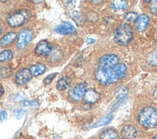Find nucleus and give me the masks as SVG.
<instances>
[{
	"mask_svg": "<svg viewBox=\"0 0 157 139\" xmlns=\"http://www.w3.org/2000/svg\"><path fill=\"white\" fill-rule=\"evenodd\" d=\"M127 68L124 63H119L111 68L98 67L94 71V78L101 85H110L124 78Z\"/></svg>",
	"mask_w": 157,
	"mask_h": 139,
	"instance_id": "1",
	"label": "nucleus"
},
{
	"mask_svg": "<svg viewBox=\"0 0 157 139\" xmlns=\"http://www.w3.org/2000/svg\"><path fill=\"white\" fill-rule=\"evenodd\" d=\"M137 121L146 129L155 128L157 126V108L151 105L142 108L137 115Z\"/></svg>",
	"mask_w": 157,
	"mask_h": 139,
	"instance_id": "2",
	"label": "nucleus"
},
{
	"mask_svg": "<svg viewBox=\"0 0 157 139\" xmlns=\"http://www.w3.org/2000/svg\"><path fill=\"white\" fill-rule=\"evenodd\" d=\"M133 39V29L128 23H121L114 33V41L119 46H125Z\"/></svg>",
	"mask_w": 157,
	"mask_h": 139,
	"instance_id": "3",
	"label": "nucleus"
},
{
	"mask_svg": "<svg viewBox=\"0 0 157 139\" xmlns=\"http://www.w3.org/2000/svg\"><path fill=\"white\" fill-rule=\"evenodd\" d=\"M30 12L26 9H21L16 11L8 16L7 18V23L11 27H18L23 25L30 18Z\"/></svg>",
	"mask_w": 157,
	"mask_h": 139,
	"instance_id": "4",
	"label": "nucleus"
},
{
	"mask_svg": "<svg viewBox=\"0 0 157 139\" xmlns=\"http://www.w3.org/2000/svg\"><path fill=\"white\" fill-rule=\"evenodd\" d=\"M87 85L86 83H79L76 86L72 87L70 92H69V97L71 101H80L82 99L84 98V95L87 91Z\"/></svg>",
	"mask_w": 157,
	"mask_h": 139,
	"instance_id": "5",
	"label": "nucleus"
},
{
	"mask_svg": "<svg viewBox=\"0 0 157 139\" xmlns=\"http://www.w3.org/2000/svg\"><path fill=\"white\" fill-rule=\"evenodd\" d=\"M33 39V32L32 30L25 28L22 29L17 35V46L19 50H22L27 45H28Z\"/></svg>",
	"mask_w": 157,
	"mask_h": 139,
	"instance_id": "6",
	"label": "nucleus"
},
{
	"mask_svg": "<svg viewBox=\"0 0 157 139\" xmlns=\"http://www.w3.org/2000/svg\"><path fill=\"white\" fill-rule=\"evenodd\" d=\"M120 63V58L117 54L107 53L102 55L98 60V67L103 68H111Z\"/></svg>",
	"mask_w": 157,
	"mask_h": 139,
	"instance_id": "7",
	"label": "nucleus"
},
{
	"mask_svg": "<svg viewBox=\"0 0 157 139\" xmlns=\"http://www.w3.org/2000/svg\"><path fill=\"white\" fill-rule=\"evenodd\" d=\"M121 139H138L139 131L133 125L127 124L121 128Z\"/></svg>",
	"mask_w": 157,
	"mask_h": 139,
	"instance_id": "8",
	"label": "nucleus"
},
{
	"mask_svg": "<svg viewBox=\"0 0 157 139\" xmlns=\"http://www.w3.org/2000/svg\"><path fill=\"white\" fill-rule=\"evenodd\" d=\"M32 78V74H31V72L29 69H21L19 70V71L16 73V76H15V81L17 85H20V86H23L25 84H27Z\"/></svg>",
	"mask_w": 157,
	"mask_h": 139,
	"instance_id": "9",
	"label": "nucleus"
},
{
	"mask_svg": "<svg viewBox=\"0 0 157 139\" xmlns=\"http://www.w3.org/2000/svg\"><path fill=\"white\" fill-rule=\"evenodd\" d=\"M52 52V46L47 41H40L36 46L35 53L39 56H47Z\"/></svg>",
	"mask_w": 157,
	"mask_h": 139,
	"instance_id": "10",
	"label": "nucleus"
},
{
	"mask_svg": "<svg viewBox=\"0 0 157 139\" xmlns=\"http://www.w3.org/2000/svg\"><path fill=\"white\" fill-rule=\"evenodd\" d=\"M99 99V94L94 89H88L84 95V102L87 104H94Z\"/></svg>",
	"mask_w": 157,
	"mask_h": 139,
	"instance_id": "11",
	"label": "nucleus"
},
{
	"mask_svg": "<svg viewBox=\"0 0 157 139\" xmlns=\"http://www.w3.org/2000/svg\"><path fill=\"white\" fill-rule=\"evenodd\" d=\"M98 139H120L118 131L113 128H107L100 131Z\"/></svg>",
	"mask_w": 157,
	"mask_h": 139,
	"instance_id": "12",
	"label": "nucleus"
},
{
	"mask_svg": "<svg viewBox=\"0 0 157 139\" xmlns=\"http://www.w3.org/2000/svg\"><path fill=\"white\" fill-rule=\"evenodd\" d=\"M148 22H149V18L147 15H141L138 17L137 20H136V28L139 32H144L147 27L148 25Z\"/></svg>",
	"mask_w": 157,
	"mask_h": 139,
	"instance_id": "13",
	"label": "nucleus"
},
{
	"mask_svg": "<svg viewBox=\"0 0 157 139\" xmlns=\"http://www.w3.org/2000/svg\"><path fill=\"white\" fill-rule=\"evenodd\" d=\"M17 34L13 31H10L8 33H6L4 36L0 39V46H3V47H6L10 46L13 41L16 40L17 38Z\"/></svg>",
	"mask_w": 157,
	"mask_h": 139,
	"instance_id": "14",
	"label": "nucleus"
},
{
	"mask_svg": "<svg viewBox=\"0 0 157 139\" xmlns=\"http://www.w3.org/2000/svg\"><path fill=\"white\" fill-rule=\"evenodd\" d=\"M55 31L60 34H70L72 32H75L74 27L70 22H64L55 27Z\"/></svg>",
	"mask_w": 157,
	"mask_h": 139,
	"instance_id": "15",
	"label": "nucleus"
},
{
	"mask_svg": "<svg viewBox=\"0 0 157 139\" xmlns=\"http://www.w3.org/2000/svg\"><path fill=\"white\" fill-rule=\"evenodd\" d=\"M71 78L69 76H62L58 81L56 84V88L59 90V91H64L67 88H69V86L71 85Z\"/></svg>",
	"mask_w": 157,
	"mask_h": 139,
	"instance_id": "16",
	"label": "nucleus"
},
{
	"mask_svg": "<svg viewBox=\"0 0 157 139\" xmlns=\"http://www.w3.org/2000/svg\"><path fill=\"white\" fill-rule=\"evenodd\" d=\"M45 66L44 64H36V65H33L30 69V72L32 76H39L40 74H43L45 72Z\"/></svg>",
	"mask_w": 157,
	"mask_h": 139,
	"instance_id": "17",
	"label": "nucleus"
},
{
	"mask_svg": "<svg viewBox=\"0 0 157 139\" xmlns=\"http://www.w3.org/2000/svg\"><path fill=\"white\" fill-rule=\"evenodd\" d=\"M71 18H72V19L74 20V22H75V23L78 24V25H82V24H84V22H85V18H84L83 15H82V14L79 13V12H73L71 14Z\"/></svg>",
	"mask_w": 157,
	"mask_h": 139,
	"instance_id": "18",
	"label": "nucleus"
},
{
	"mask_svg": "<svg viewBox=\"0 0 157 139\" xmlns=\"http://www.w3.org/2000/svg\"><path fill=\"white\" fill-rule=\"evenodd\" d=\"M13 51L11 50H3L2 52H0V62H6L9 61L13 58Z\"/></svg>",
	"mask_w": 157,
	"mask_h": 139,
	"instance_id": "19",
	"label": "nucleus"
},
{
	"mask_svg": "<svg viewBox=\"0 0 157 139\" xmlns=\"http://www.w3.org/2000/svg\"><path fill=\"white\" fill-rule=\"evenodd\" d=\"M12 74V69L9 66H3L0 68V77L7 78Z\"/></svg>",
	"mask_w": 157,
	"mask_h": 139,
	"instance_id": "20",
	"label": "nucleus"
},
{
	"mask_svg": "<svg viewBox=\"0 0 157 139\" xmlns=\"http://www.w3.org/2000/svg\"><path fill=\"white\" fill-rule=\"evenodd\" d=\"M111 7L115 10H124L127 7L126 1H113L111 3Z\"/></svg>",
	"mask_w": 157,
	"mask_h": 139,
	"instance_id": "21",
	"label": "nucleus"
},
{
	"mask_svg": "<svg viewBox=\"0 0 157 139\" xmlns=\"http://www.w3.org/2000/svg\"><path fill=\"white\" fill-rule=\"evenodd\" d=\"M147 62L152 66H157V50H154L148 54L147 58Z\"/></svg>",
	"mask_w": 157,
	"mask_h": 139,
	"instance_id": "22",
	"label": "nucleus"
},
{
	"mask_svg": "<svg viewBox=\"0 0 157 139\" xmlns=\"http://www.w3.org/2000/svg\"><path fill=\"white\" fill-rule=\"evenodd\" d=\"M124 18L128 22H136V20L138 18V15L135 12H128L124 15Z\"/></svg>",
	"mask_w": 157,
	"mask_h": 139,
	"instance_id": "23",
	"label": "nucleus"
},
{
	"mask_svg": "<svg viewBox=\"0 0 157 139\" xmlns=\"http://www.w3.org/2000/svg\"><path fill=\"white\" fill-rule=\"evenodd\" d=\"M112 118H113V115H112V114L108 115V116L105 117V118H102L101 120H99L98 122L95 123V125H94V128H95V127H99V126H103V125H107L108 123H110V121L112 120Z\"/></svg>",
	"mask_w": 157,
	"mask_h": 139,
	"instance_id": "24",
	"label": "nucleus"
},
{
	"mask_svg": "<svg viewBox=\"0 0 157 139\" xmlns=\"http://www.w3.org/2000/svg\"><path fill=\"white\" fill-rule=\"evenodd\" d=\"M149 9H151V12L152 14L157 15V0H156V1L149 2Z\"/></svg>",
	"mask_w": 157,
	"mask_h": 139,
	"instance_id": "25",
	"label": "nucleus"
},
{
	"mask_svg": "<svg viewBox=\"0 0 157 139\" xmlns=\"http://www.w3.org/2000/svg\"><path fill=\"white\" fill-rule=\"evenodd\" d=\"M56 76V73H52V74H49V75H47L46 77L44 78V84H49V83L52 81V79L55 77Z\"/></svg>",
	"mask_w": 157,
	"mask_h": 139,
	"instance_id": "26",
	"label": "nucleus"
},
{
	"mask_svg": "<svg viewBox=\"0 0 157 139\" xmlns=\"http://www.w3.org/2000/svg\"><path fill=\"white\" fill-rule=\"evenodd\" d=\"M89 19H90L91 22H95V20L98 19V15L94 13H90L89 14Z\"/></svg>",
	"mask_w": 157,
	"mask_h": 139,
	"instance_id": "27",
	"label": "nucleus"
},
{
	"mask_svg": "<svg viewBox=\"0 0 157 139\" xmlns=\"http://www.w3.org/2000/svg\"><path fill=\"white\" fill-rule=\"evenodd\" d=\"M38 102L36 101H27L23 102V105H37Z\"/></svg>",
	"mask_w": 157,
	"mask_h": 139,
	"instance_id": "28",
	"label": "nucleus"
},
{
	"mask_svg": "<svg viewBox=\"0 0 157 139\" xmlns=\"http://www.w3.org/2000/svg\"><path fill=\"white\" fill-rule=\"evenodd\" d=\"M6 116H7V112H6V111H2V112L0 113V122L5 120L6 119Z\"/></svg>",
	"mask_w": 157,
	"mask_h": 139,
	"instance_id": "29",
	"label": "nucleus"
},
{
	"mask_svg": "<svg viewBox=\"0 0 157 139\" xmlns=\"http://www.w3.org/2000/svg\"><path fill=\"white\" fill-rule=\"evenodd\" d=\"M15 114L17 115V118H20V116H21L22 114H24V111H22V110H17V111H15Z\"/></svg>",
	"mask_w": 157,
	"mask_h": 139,
	"instance_id": "30",
	"label": "nucleus"
},
{
	"mask_svg": "<svg viewBox=\"0 0 157 139\" xmlns=\"http://www.w3.org/2000/svg\"><path fill=\"white\" fill-rule=\"evenodd\" d=\"M3 93H4V90H3L2 86H1V85H0V97H1V96L3 95Z\"/></svg>",
	"mask_w": 157,
	"mask_h": 139,
	"instance_id": "31",
	"label": "nucleus"
},
{
	"mask_svg": "<svg viewBox=\"0 0 157 139\" xmlns=\"http://www.w3.org/2000/svg\"><path fill=\"white\" fill-rule=\"evenodd\" d=\"M153 95H154V98L157 100V87L155 88V90H154V92H153Z\"/></svg>",
	"mask_w": 157,
	"mask_h": 139,
	"instance_id": "32",
	"label": "nucleus"
},
{
	"mask_svg": "<svg viewBox=\"0 0 157 139\" xmlns=\"http://www.w3.org/2000/svg\"><path fill=\"white\" fill-rule=\"evenodd\" d=\"M151 139H157V135H155V136H153V137H152Z\"/></svg>",
	"mask_w": 157,
	"mask_h": 139,
	"instance_id": "33",
	"label": "nucleus"
},
{
	"mask_svg": "<svg viewBox=\"0 0 157 139\" xmlns=\"http://www.w3.org/2000/svg\"><path fill=\"white\" fill-rule=\"evenodd\" d=\"M1 32H2V28H1V26H0V34H1Z\"/></svg>",
	"mask_w": 157,
	"mask_h": 139,
	"instance_id": "34",
	"label": "nucleus"
}]
</instances>
